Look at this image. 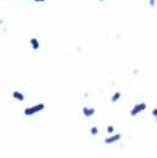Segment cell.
Returning a JSON list of instances; mask_svg holds the SVG:
<instances>
[{"mask_svg":"<svg viewBox=\"0 0 157 158\" xmlns=\"http://www.w3.org/2000/svg\"><path fill=\"white\" fill-rule=\"evenodd\" d=\"M45 108V105L44 103H37L32 107H28L24 110V114L26 116H33V114H37L39 112H42L43 110Z\"/></svg>","mask_w":157,"mask_h":158,"instance_id":"1","label":"cell"},{"mask_svg":"<svg viewBox=\"0 0 157 158\" xmlns=\"http://www.w3.org/2000/svg\"><path fill=\"white\" fill-rule=\"evenodd\" d=\"M146 110V103L145 102H140V103H136L133 108H132V111H130V116L132 117H135L136 114H139L141 113L143 111Z\"/></svg>","mask_w":157,"mask_h":158,"instance_id":"2","label":"cell"},{"mask_svg":"<svg viewBox=\"0 0 157 158\" xmlns=\"http://www.w3.org/2000/svg\"><path fill=\"white\" fill-rule=\"evenodd\" d=\"M121 137H122L121 134H113V135H111L110 137H106V139H105V144H107V145H110V144H116L117 141H120V140H121Z\"/></svg>","mask_w":157,"mask_h":158,"instance_id":"3","label":"cell"},{"mask_svg":"<svg viewBox=\"0 0 157 158\" xmlns=\"http://www.w3.org/2000/svg\"><path fill=\"white\" fill-rule=\"evenodd\" d=\"M95 113V108H89V107H83V114L85 117H91Z\"/></svg>","mask_w":157,"mask_h":158,"instance_id":"4","label":"cell"},{"mask_svg":"<svg viewBox=\"0 0 157 158\" xmlns=\"http://www.w3.org/2000/svg\"><path fill=\"white\" fill-rule=\"evenodd\" d=\"M31 45H32L33 50H38V49L40 47V43H39V40H38L37 38H32L31 39Z\"/></svg>","mask_w":157,"mask_h":158,"instance_id":"5","label":"cell"},{"mask_svg":"<svg viewBox=\"0 0 157 158\" xmlns=\"http://www.w3.org/2000/svg\"><path fill=\"white\" fill-rule=\"evenodd\" d=\"M12 97L15 98V100H17V101H23V100H24L23 94L19 93V91H14V93H12Z\"/></svg>","mask_w":157,"mask_h":158,"instance_id":"6","label":"cell"},{"mask_svg":"<svg viewBox=\"0 0 157 158\" xmlns=\"http://www.w3.org/2000/svg\"><path fill=\"white\" fill-rule=\"evenodd\" d=\"M121 98V93L120 91H117V93H115L113 94V96H112V98H111V101L112 102H117Z\"/></svg>","mask_w":157,"mask_h":158,"instance_id":"7","label":"cell"},{"mask_svg":"<svg viewBox=\"0 0 157 158\" xmlns=\"http://www.w3.org/2000/svg\"><path fill=\"white\" fill-rule=\"evenodd\" d=\"M97 131H99L97 126H91V128H90V134H91V135H96Z\"/></svg>","mask_w":157,"mask_h":158,"instance_id":"8","label":"cell"},{"mask_svg":"<svg viewBox=\"0 0 157 158\" xmlns=\"http://www.w3.org/2000/svg\"><path fill=\"white\" fill-rule=\"evenodd\" d=\"M113 131H115V128H113V125H109V126H107V133L113 135Z\"/></svg>","mask_w":157,"mask_h":158,"instance_id":"9","label":"cell"},{"mask_svg":"<svg viewBox=\"0 0 157 158\" xmlns=\"http://www.w3.org/2000/svg\"><path fill=\"white\" fill-rule=\"evenodd\" d=\"M152 114H153V117L156 118V122H157V108H153V111H152Z\"/></svg>","mask_w":157,"mask_h":158,"instance_id":"10","label":"cell"},{"mask_svg":"<svg viewBox=\"0 0 157 158\" xmlns=\"http://www.w3.org/2000/svg\"><path fill=\"white\" fill-rule=\"evenodd\" d=\"M149 4H150V6H151V7H153V6H155V4H156V0H149Z\"/></svg>","mask_w":157,"mask_h":158,"instance_id":"11","label":"cell"},{"mask_svg":"<svg viewBox=\"0 0 157 158\" xmlns=\"http://www.w3.org/2000/svg\"><path fill=\"white\" fill-rule=\"evenodd\" d=\"M100 1H104V0H100Z\"/></svg>","mask_w":157,"mask_h":158,"instance_id":"12","label":"cell"}]
</instances>
